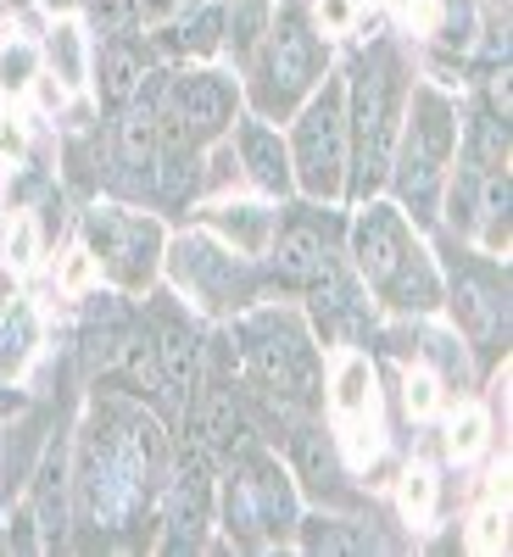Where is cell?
Segmentation results:
<instances>
[{"mask_svg": "<svg viewBox=\"0 0 513 557\" xmlns=\"http://www.w3.org/2000/svg\"><path fill=\"white\" fill-rule=\"evenodd\" d=\"M96 17H101V34H129L139 7L134 0H96Z\"/></svg>", "mask_w": 513, "mask_h": 557, "instance_id": "cell-26", "label": "cell"}, {"mask_svg": "<svg viewBox=\"0 0 513 557\" xmlns=\"http://www.w3.org/2000/svg\"><path fill=\"white\" fill-rule=\"evenodd\" d=\"M368 407H375V368H368L363 357H346L335 368V412L346 418V424H357Z\"/></svg>", "mask_w": 513, "mask_h": 557, "instance_id": "cell-19", "label": "cell"}, {"mask_svg": "<svg viewBox=\"0 0 513 557\" xmlns=\"http://www.w3.org/2000/svg\"><path fill=\"white\" fill-rule=\"evenodd\" d=\"M235 146H241L246 173L257 178V190H268V196H285V190H291V151L279 146V134H273L268 123L246 117V123L235 128Z\"/></svg>", "mask_w": 513, "mask_h": 557, "instance_id": "cell-12", "label": "cell"}, {"mask_svg": "<svg viewBox=\"0 0 513 557\" xmlns=\"http://www.w3.org/2000/svg\"><path fill=\"white\" fill-rule=\"evenodd\" d=\"M268 212L262 207H223L218 212V228L229 240H241V251H262V240H268Z\"/></svg>", "mask_w": 513, "mask_h": 557, "instance_id": "cell-22", "label": "cell"}, {"mask_svg": "<svg viewBox=\"0 0 513 557\" xmlns=\"http://www.w3.org/2000/svg\"><path fill=\"white\" fill-rule=\"evenodd\" d=\"M45 7H68V0H45Z\"/></svg>", "mask_w": 513, "mask_h": 557, "instance_id": "cell-34", "label": "cell"}, {"mask_svg": "<svg viewBox=\"0 0 513 557\" xmlns=\"http://www.w3.org/2000/svg\"><path fill=\"white\" fill-rule=\"evenodd\" d=\"M84 278H89V257H73V262H68V285L78 290V285H84Z\"/></svg>", "mask_w": 513, "mask_h": 557, "instance_id": "cell-33", "label": "cell"}, {"mask_svg": "<svg viewBox=\"0 0 513 557\" xmlns=\"http://www.w3.org/2000/svg\"><path fill=\"white\" fill-rule=\"evenodd\" d=\"M396 7H413V0H396Z\"/></svg>", "mask_w": 513, "mask_h": 557, "instance_id": "cell-35", "label": "cell"}, {"mask_svg": "<svg viewBox=\"0 0 513 557\" xmlns=\"http://www.w3.org/2000/svg\"><path fill=\"white\" fill-rule=\"evenodd\" d=\"M357 196H368L386 168H391V128H396V73L386 57H375L357 78Z\"/></svg>", "mask_w": 513, "mask_h": 557, "instance_id": "cell-5", "label": "cell"}, {"mask_svg": "<svg viewBox=\"0 0 513 557\" xmlns=\"http://www.w3.org/2000/svg\"><path fill=\"white\" fill-rule=\"evenodd\" d=\"M28 351H34V318H28L23 301H12L0 312V380H17Z\"/></svg>", "mask_w": 513, "mask_h": 557, "instance_id": "cell-18", "label": "cell"}, {"mask_svg": "<svg viewBox=\"0 0 513 557\" xmlns=\"http://www.w3.org/2000/svg\"><path fill=\"white\" fill-rule=\"evenodd\" d=\"M45 57H51L62 89H78V84H84V57H89V51H84V28L62 17V23L51 28V39H45Z\"/></svg>", "mask_w": 513, "mask_h": 557, "instance_id": "cell-20", "label": "cell"}, {"mask_svg": "<svg viewBox=\"0 0 513 557\" xmlns=\"http://www.w3.org/2000/svg\"><path fill=\"white\" fill-rule=\"evenodd\" d=\"M257 107L262 112H291L307 89L318 84V34L307 7H279L268 23V51H262V73H257Z\"/></svg>", "mask_w": 513, "mask_h": 557, "instance_id": "cell-1", "label": "cell"}, {"mask_svg": "<svg viewBox=\"0 0 513 557\" xmlns=\"http://www.w3.org/2000/svg\"><path fill=\"white\" fill-rule=\"evenodd\" d=\"M502 535H508V530H502V519H497V513H480L475 546H480V552H497V546H502Z\"/></svg>", "mask_w": 513, "mask_h": 557, "instance_id": "cell-30", "label": "cell"}, {"mask_svg": "<svg viewBox=\"0 0 513 557\" xmlns=\"http://www.w3.org/2000/svg\"><path fill=\"white\" fill-rule=\"evenodd\" d=\"M139 84H146V45L134 39V28L129 34H107L101 62H96V96H101V107L107 112L129 107L139 96Z\"/></svg>", "mask_w": 513, "mask_h": 557, "instance_id": "cell-11", "label": "cell"}, {"mask_svg": "<svg viewBox=\"0 0 513 557\" xmlns=\"http://www.w3.org/2000/svg\"><path fill=\"white\" fill-rule=\"evenodd\" d=\"M191 435H196V446H207V451H235V441H241L235 401H229L223 391L201 396L196 412H191Z\"/></svg>", "mask_w": 513, "mask_h": 557, "instance_id": "cell-17", "label": "cell"}, {"mask_svg": "<svg viewBox=\"0 0 513 557\" xmlns=\"http://www.w3.org/2000/svg\"><path fill=\"white\" fill-rule=\"evenodd\" d=\"M252 362H257V374L279 391H302L313 380V346L291 318H262L257 323L252 330Z\"/></svg>", "mask_w": 513, "mask_h": 557, "instance_id": "cell-9", "label": "cell"}, {"mask_svg": "<svg viewBox=\"0 0 513 557\" xmlns=\"http://www.w3.org/2000/svg\"><path fill=\"white\" fill-rule=\"evenodd\" d=\"M447 157H452V107L436 96V89H418L413 123H407V151H402V201L413 207V218L436 212Z\"/></svg>", "mask_w": 513, "mask_h": 557, "instance_id": "cell-3", "label": "cell"}, {"mask_svg": "<svg viewBox=\"0 0 513 557\" xmlns=\"http://www.w3.org/2000/svg\"><path fill=\"white\" fill-rule=\"evenodd\" d=\"M89 246H96V262L123 290H146L162 257V228L123 207H96L89 212Z\"/></svg>", "mask_w": 513, "mask_h": 557, "instance_id": "cell-4", "label": "cell"}, {"mask_svg": "<svg viewBox=\"0 0 513 557\" xmlns=\"http://www.w3.org/2000/svg\"><path fill=\"white\" fill-rule=\"evenodd\" d=\"M34 251H39L34 218H17V223H12V240H7V257H12L17 268H28V262H34Z\"/></svg>", "mask_w": 513, "mask_h": 557, "instance_id": "cell-28", "label": "cell"}, {"mask_svg": "<svg viewBox=\"0 0 513 557\" xmlns=\"http://www.w3.org/2000/svg\"><path fill=\"white\" fill-rule=\"evenodd\" d=\"M212 524V485L201 469H179L173 485H168V530H173V546H196L201 530Z\"/></svg>", "mask_w": 513, "mask_h": 557, "instance_id": "cell-13", "label": "cell"}, {"mask_svg": "<svg viewBox=\"0 0 513 557\" xmlns=\"http://www.w3.org/2000/svg\"><path fill=\"white\" fill-rule=\"evenodd\" d=\"M436 374H407V412L413 418H430L436 412Z\"/></svg>", "mask_w": 513, "mask_h": 557, "instance_id": "cell-27", "label": "cell"}, {"mask_svg": "<svg viewBox=\"0 0 513 557\" xmlns=\"http://www.w3.org/2000/svg\"><path fill=\"white\" fill-rule=\"evenodd\" d=\"M402 513H407L413 524H425V519L436 513V474L413 469V474L402 480Z\"/></svg>", "mask_w": 513, "mask_h": 557, "instance_id": "cell-24", "label": "cell"}, {"mask_svg": "<svg viewBox=\"0 0 513 557\" xmlns=\"http://www.w3.org/2000/svg\"><path fill=\"white\" fill-rule=\"evenodd\" d=\"M273 268L285 273V278H296V285H313V278L330 268V251H323V240H318V228H307V223H291V228H279V246H273Z\"/></svg>", "mask_w": 513, "mask_h": 557, "instance_id": "cell-14", "label": "cell"}, {"mask_svg": "<svg viewBox=\"0 0 513 557\" xmlns=\"http://www.w3.org/2000/svg\"><path fill=\"white\" fill-rule=\"evenodd\" d=\"M139 7V17H168L173 7H184V0H134Z\"/></svg>", "mask_w": 513, "mask_h": 557, "instance_id": "cell-32", "label": "cell"}, {"mask_svg": "<svg viewBox=\"0 0 513 557\" xmlns=\"http://www.w3.org/2000/svg\"><path fill=\"white\" fill-rule=\"evenodd\" d=\"M0 7H7V0H0Z\"/></svg>", "mask_w": 513, "mask_h": 557, "instance_id": "cell-36", "label": "cell"}, {"mask_svg": "<svg viewBox=\"0 0 513 557\" xmlns=\"http://www.w3.org/2000/svg\"><path fill=\"white\" fill-rule=\"evenodd\" d=\"M0 157H23V128L12 117H0Z\"/></svg>", "mask_w": 513, "mask_h": 557, "instance_id": "cell-31", "label": "cell"}, {"mask_svg": "<svg viewBox=\"0 0 513 557\" xmlns=\"http://www.w3.org/2000/svg\"><path fill=\"white\" fill-rule=\"evenodd\" d=\"M218 45H223V7H207L179 28V51H191V57H212Z\"/></svg>", "mask_w": 513, "mask_h": 557, "instance_id": "cell-23", "label": "cell"}, {"mask_svg": "<svg viewBox=\"0 0 513 557\" xmlns=\"http://www.w3.org/2000/svg\"><path fill=\"white\" fill-rule=\"evenodd\" d=\"M157 362H162V385L173 396H196L201 391V346L191 330H162L157 335Z\"/></svg>", "mask_w": 513, "mask_h": 557, "instance_id": "cell-15", "label": "cell"}, {"mask_svg": "<svg viewBox=\"0 0 513 557\" xmlns=\"http://www.w3.org/2000/svg\"><path fill=\"white\" fill-rule=\"evenodd\" d=\"M296 184L323 201L341 196V168H346V112H341V84H323L318 96L307 101L302 123H296Z\"/></svg>", "mask_w": 513, "mask_h": 557, "instance_id": "cell-2", "label": "cell"}, {"mask_svg": "<svg viewBox=\"0 0 513 557\" xmlns=\"http://www.w3.org/2000/svg\"><path fill=\"white\" fill-rule=\"evenodd\" d=\"M173 273L184 290H196L201 307H223V296H235V278H241V262L218 251V246H201V240H179L173 246Z\"/></svg>", "mask_w": 513, "mask_h": 557, "instance_id": "cell-10", "label": "cell"}, {"mask_svg": "<svg viewBox=\"0 0 513 557\" xmlns=\"http://www.w3.org/2000/svg\"><path fill=\"white\" fill-rule=\"evenodd\" d=\"M229 117H235V84H229L223 73H184L168 84V123L162 134L168 139H184V146H201V139H212Z\"/></svg>", "mask_w": 513, "mask_h": 557, "instance_id": "cell-7", "label": "cell"}, {"mask_svg": "<svg viewBox=\"0 0 513 557\" xmlns=\"http://www.w3.org/2000/svg\"><path fill=\"white\" fill-rule=\"evenodd\" d=\"M486 446V412H463V418H452V430H447V451L452 457H475Z\"/></svg>", "mask_w": 513, "mask_h": 557, "instance_id": "cell-25", "label": "cell"}, {"mask_svg": "<svg viewBox=\"0 0 513 557\" xmlns=\"http://www.w3.org/2000/svg\"><path fill=\"white\" fill-rule=\"evenodd\" d=\"M452 312L463 318V330H469L475 341H491V335H497V323H502V296L486 285V278L463 273L457 285H452Z\"/></svg>", "mask_w": 513, "mask_h": 557, "instance_id": "cell-16", "label": "cell"}, {"mask_svg": "<svg viewBox=\"0 0 513 557\" xmlns=\"http://www.w3.org/2000/svg\"><path fill=\"white\" fill-rule=\"evenodd\" d=\"M296 519V496L273 462H252V469L229 485V530H285Z\"/></svg>", "mask_w": 513, "mask_h": 557, "instance_id": "cell-8", "label": "cell"}, {"mask_svg": "<svg viewBox=\"0 0 513 557\" xmlns=\"http://www.w3.org/2000/svg\"><path fill=\"white\" fill-rule=\"evenodd\" d=\"M352 251H357L363 278H368L380 296H391V285L418 262V246H413V235H407L402 212L386 207V201H368V207H363V218H357V228H352Z\"/></svg>", "mask_w": 513, "mask_h": 557, "instance_id": "cell-6", "label": "cell"}, {"mask_svg": "<svg viewBox=\"0 0 513 557\" xmlns=\"http://www.w3.org/2000/svg\"><path fill=\"white\" fill-rule=\"evenodd\" d=\"M34 78H39V45L12 34L0 45V96H23Z\"/></svg>", "mask_w": 513, "mask_h": 557, "instance_id": "cell-21", "label": "cell"}, {"mask_svg": "<svg viewBox=\"0 0 513 557\" xmlns=\"http://www.w3.org/2000/svg\"><path fill=\"white\" fill-rule=\"evenodd\" d=\"M430 357L447 368L452 380H463V351H452V341H447V335H430Z\"/></svg>", "mask_w": 513, "mask_h": 557, "instance_id": "cell-29", "label": "cell"}]
</instances>
